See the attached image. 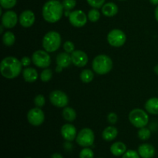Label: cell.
I'll list each match as a JSON object with an SVG mask.
<instances>
[{
	"label": "cell",
	"instance_id": "cell-11",
	"mask_svg": "<svg viewBox=\"0 0 158 158\" xmlns=\"http://www.w3.org/2000/svg\"><path fill=\"white\" fill-rule=\"evenodd\" d=\"M88 17L82 10H75L69 15V20L71 25L75 27H83L87 23Z\"/></svg>",
	"mask_w": 158,
	"mask_h": 158
},
{
	"label": "cell",
	"instance_id": "cell-43",
	"mask_svg": "<svg viewBox=\"0 0 158 158\" xmlns=\"http://www.w3.org/2000/svg\"><path fill=\"white\" fill-rule=\"evenodd\" d=\"M3 27H4V26H3V25H2V26H1V29H0V33H2Z\"/></svg>",
	"mask_w": 158,
	"mask_h": 158
},
{
	"label": "cell",
	"instance_id": "cell-22",
	"mask_svg": "<svg viewBox=\"0 0 158 158\" xmlns=\"http://www.w3.org/2000/svg\"><path fill=\"white\" fill-rule=\"evenodd\" d=\"M145 109L149 114L153 115H158V98L152 97L149 99L145 103Z\"/></svg>",
	"mask_w": 158,
	"mask_h": 158
},
{
	"label": "cell",
	"instance_id": "cell-35",
	"mask_svg": "<svg viewBox=\"0 0 158 158\" xmlns=\"http://www.w3.org/2000/svg\"><path fill=\"white\" fill-rule=\"evenodd\" d=\"M122 158H140V156L139 155L137 151H134V150H129L125 152Z\"/></svg>",
	"mask_w": 158,
	"mask_h": 158
},
{
	"label": "cell",
	"instance_id": "cell-17",
	"mask_svg": "<svg viewBox=\"0 0 158 158\" xmlns=\"http://www.w3.org/2000/svg\"><path fill=\"white\" fill-rule=\"evenodd\" d=\"M56 61L57 66H60L63 68H67L72 63V59L69 53L66 52H60L56 56Z\"/></svg>",
	"mask_w": 158,
	"mask_h": 158
},
{
	"label": "cell",
	"instance_id": "cell-9",
	"mask_svg": "<svg viewBox=\"0 0 158 158\" xmlns=\"http://www.w3.org/2000/svg\"><path fill=\"white\" fill-rule=\"evenodd\" d=\"M49 100L56 107H66L69 103L68 96L61 90H53L49 94Z\"/></svg>",
	"mask_w": 158,
	"mask_h": 158
},
{
	"label": "cell",
	"instance_id": "cell-13",
	"mask_svg": "<svg viewBox=\"0 0 158 158\" xmlns=\"http://www.w3.org/2000/svg\"><path fill=\"white\" fill-rule=\"evenodd\" d=\"M72 63L77 67H83L88 63V56L86 52L81 50H75L71 53Z\"/></svg>",
	"mask_w": 158,
	"mask_h": 158
},
{
	"label": "cell",
	"instance_id": "cell-4",
	"mask_svg": "<svg viewBox=\"0 0 158 158\" xmlns=\"http://www.w3.org/2000/svg\"><path fill=\"white\" fill-rule=\"evenodd\" d=\"M61 46V36L56 31L48 32L43 39V47L48 52L58 50Z\"/></svg>",
	"mask_w": 158,
	"mask_h": 158
},
{
	"label": "cell",
	"instance_id": "cell-18",
	"mask_svg": "<svg viewBox=\"0 0 158 158\" xmlns=\"http://www.w3.org/2000/svg\"><path fill=\"white\" fill-rule=\"evenodd\" d=\"M118 12V7L114 2L105 3L102 7V13L106 17H113Z\"/></svg>",
	"mask_w": 158,
	"mask_h": 158
},
{
	"label": "cell",
	"instance_id": "cell-16",
	"mask_svg": "<svg viewBox=\"0 0 158 158\" xmlns=\"http://www.w3.org/2000/svg\"><path fill=\"white\" fill-rule=\"evenodd\" d=\"M138 154L142 158H153L155 155V148L149 143H143L139 146Z\"/></svg>",
	"mask_w": 158,
	"mask_h": 158
},
{
	"label": "cell",
	"instance_id": "cell-23",
	"mask_svg": "<svg viewBox=\"0 0 158 158\" xmlns=\"http://www.w3.org/2000/svg\"><path fill=\"white\" fill-rule=\"evenodd\" d=\"M63 117L66 121L72 122L77 118V113H76L75 110L73 109L72 107L69 106H66L64 109L63 110Z\"/></svg>",
	"mask_w": 158,
	"mask_h": 158
},
{
	"label": "cell",
	"instance_id": "cell-3",
	"mask_svg": "<svg viewBox=\"0 0 158 158\" xmlns=\"http://www.w3.org/2000/svg\"><path fill=\"white\" fill-rule=\"evenodd\" d=\"M92 67L94 72L99 75H105L111 71L113 68V61L108 56L100 54L94 59Z\"/></svg>",
	"mask_w": 158,
	"mask_h": 158
},
{
	"label": "cell",
	"instance_id": "cell-24",
	"mask_svg": "<svg viewBox=\"0 0 158 158\" xmlns=\"http://www.w3.org/2000/svg\"><path fill=\"white\" fill-rule=\"evenodd\" d=\"M2 42L5 46H11L15 43V37L13 32L11 31H7L2 35Z\"/></svg>",
	"mask_w": 158,
	"mask_h": 158
},
{
	"label": "cell",
	"instance_id": "cell-14",
	"mask_svg": "<svg viewBox=\"0 0 158 158\" xmlns=\"http://www.w3.org/2000/svg\"><path fill=\"white\" fill-rule=\"evenodd\" d=\"M35 20V14L31 10H25L20 14L19 21L20 25L25 28H28L32 26L34 24Z\"/></svg>",
	"mask_w": 158,
	"mask_h": 158
},
{
	"label": "cell",
	"instance_id": "cell-21",
	"mask_svg": "<svg viewBox=\"0 0 158 158\" xmlns=\"http://www.w3.org/2000/svg\"><path fill=\"white\" fill-rule=\"evenodd\" d=\"M127 151V147L123 142H115L110 147V152L116 157L123 156Z\"/></svg>",
	"mask_w": 158,
	"mask_h": 158
},
{
	"label": "cell",
	"instance_id": "cell-25",
	"mask_svg": "<svg viewBox=\"0 0 158 158\" xmlns=\"http://www.w3.org/2000/svg\"><path fill=\"white\" fill-rule=\"evenodd\" d=\"M94 73H93L92 70H90V69H83V71L81 72V73H80V80H82V82H83V83H90L91 81L93 80V79H94Z\"/></svg>",
	"mask_w": 158,
	"mask_h": 158
},
{
	"label": "cell",
	"instance_id": "cell-32",
	"mask_svg": "<svg viewBox=\"0 0 158 158\" xmlns=\"http://www.w3.org/2000/svg\"><path fill=\"white\" fill-rule=\"evenodd\" d=\"M34 103H35L36 107H43L45 105V103H46V100H45L44 96L41 95V94L37 95L35 97V99H34Z\"/></svg>",
	"mask_w": 158,
	"mask_h": 158
},
{
	"label": "cell",
	"instance_id": "cell-7",
	"mask_svg": "<svg viewBox=\"0 0 158 158\" xmlns=\"http://www.w3.org/2000/svg\"><path fill=\"white\" fill-rule=\"evenodd\" d=\"M32 61L37 67L46 69L50 65L51 58L46 50H37L32 54Z\"/></svg>",
	"mask_w": 158,
	"mask_h": 158
},
{
	"label": "cell",
	"instance_id": "cell-2",
	"mask_svg": "<svg viewBox=\"0 0 158 158\" xmlns=\"http://www.w3.org/2000/svg\"><path fill=\"white\" fill-rule=\"evenodd\" d=\"M63 4L58 0H49L46 2L43 7L42 14L46 22L55 23L62 18L63 15Z\"/></svg>",
	"mask_w": 158,
	"mask_h": 158
},
{
	"label": "cell",
	"instance_id": "cell-31",
	"mask_svg": "<svg viewBox=\"0 0 158 158\" xmlns=\"http://www.w3.org/2000/svg\"><path fill=\"white\" fill-rule=\"evenodd\" d=\"M94 151L88 148H84L80 153V158H94Z\"/></svg>",
	"mask_w": 158,
	"mask_h": 158
},
{
	"label": "cell",
	"instance_id": "cell-40",
	"mask_svg": "<svg viewBox=\"0 0 158 158\" xmlns=\"http://www.w3.org/2000/svg\"><path fill=\"white\" fill-rule=\"evenodd\" d=\"M63 68L61 67V66H57L56 68V73H60V72H62V70H63Z\"/></svg>",
	"mask_w": 158,
	"mask_h": 158
},
{
	"label": "cell",
	"instance_id": "cell-38",
	"mask_svg": "<svg viewBox=\"0 0 158 158\" xmlns=\"http://www.w3.org/2000/svg\"><path fill=\"white\" fill-rule=\"evenodd\" d=\"M51 158H63V156H62L60 154H59V153H55V154H53L52 156H51Z\"/></svg>",
	"mask_w": 158,
	"mask_h": 158
},
{
	"label": "cell",
	"instance_id": "cell-28",
	"mask_svg": "<svg viewBox=\"0 0 158 158\" xmlns=\"http://www.w3.org/2000/svg\"><path fill=\"white\" fill-rule=\"evenodd\" d=\"M52 71L50 69L46 68L43 69V72L40 74V79L43 82H48L52 79Z\"/></svg>",
	"mask_w": 158,
	"mask_h": 158
},
{
	"label": "cell",
	"instance_id": "cell-10",
	"mask_svg": "<svg viewBox=\"0 0 158 158\" xmlns=\"http://www.w3.org/2000/svg\"><path fill=\"white\" fill-rule=\"evenodd\" d=\"M28 121L32 126H40L44 122L45 114L40 107H35L29 110L27 114Z\"/></svg>",
	"mask_w": 158,
	"mask_h": 158
},
{
	"label": "cell",
	"instance_id": "cell-34",
	"mask_svg": "<svg viewBox=\"0 0 158 158\" xmlns=\"http://www.w3.org/2000/svg\"><path fill=\"white\" fill-rule=\"evenodd\" d=\"M63 49L67 53H72L73 51H75V46L71 41H66L63 44Z\"/></svg>",
	"mask_w": 158,
	"mask_h": 158
},
{
	"label": "cell",
	"instance_id": "cell-29",
	"mask_svg": "<svg viewBox=\"0 0 158 158\" xmlns=\"http://www.w3.org/2000/svg\"><path fill=\"white\" fill-rule=\"evenodd\" d=\"M17 0H0V5L3 9H9L16 5Z\"/></svg>",
	"mask_w": 158,
	"mask_h": 158
},
{
	"label": "cell",
	"instance_id": "cell-33",
	"mask_svg": "<svg viewBox=\"0 0 158 158\" xmlns=\"http://www.w3.org/2000/svg\"><path fill=\"white\" fill-rule=\"evenodd\" d=\"M88 4L94 9H100L103 7L105 3V0H86Z\"/></svg>",
	"mask_w": 158,
	"mask_h": 158
},
{
	"label": "cell",
	"instance_id": "cell-19",
	"mask_svg": "<svg viewBox=\"0 0 158 158\" xmlns=\"http://www.w3.org/2000/svg\"><path fill=\"white\" fill-rule=\"evenodd\" d=\"M23 76L25 81L28 83H33L38 79V73L36 69L32 67H26L23 69Z\"/></svg>",
	"mask_w": 158,
	"mask_h": 158
},
{
	"label": "cell",
	"instance_id": "cell-1",
	"mask_svg": "<svg viewBox=\"0 0 158 158\" xmlns=\"http://www.w3.org/2000/svg\"><path fill=\"white\" fill-rule=\"evenodd\" d=\"M21 61L13 56H7L2 60L0 63V71L3 77L9 80L15 79L21 73Z\"/></svg>",
	"mask_w": 158,
	"mask_h": 158
},
{
	"label": "cell",
	"instance_id": "cell-30",
	"mask_svg": "<svg viewBox=\"0 0 158 158\" xmlns=\"http://www.w3.org/2000/svg\"><path fill=\"white\" fill-rule=\"evenodd\" d=\"M62 4H63V6L65 10L69 12V11L74 9V7L77 5V1L76 0H63Z\"/></svg>",
	"mask_w": 158,
	"mask_h": 158
},
{
	"label": "cell",
	"instance_id": "cell-27",
	"mask_svg": "<svg viewBox=\"0 0 158 158\" xmlns=\"http://www.w3.org/2000/svg\"><path fill=\"white\" fill-rule=\"evenodd\" d=\"M151 132L148 128L142 127L140 128L138 131V137L141 140H147L151 137Z\"/></svg>",
	"mask_w": 158,
	"mask_h": 158
},
{
	"label": "cell",
	"instance_id": "cell-20",
	"mask_svg": "<svg viewBox=\"0 0 158 158\" xmlns=\"http://www.w3.org/2000/svg\"><path fill=\"white\" fill-rule=\"evenodd\" d=\"M118 135V131L115 127L110 126L103 130L102 133V137L106 141H111L114 140Z\"/></svg>",
	"mask_w": 158,
	"mask_h": 158
},
{
	"label": "cell",
	"instance_id": "cell-44",
	"mask_svg": "<svg viewBox=\"0 0 158 158\" xmlns=\"http://www.w3.org/2000/svg\"><path fill=\"white\" fill-rule=\"evenodd\" d=\"M27 158H31V157H27Z\"/></svg>",
	"mask_w": 158,
	"mask_h": 158
},
{
	"label": "cell",
	"instance_id": "cell-41",
	"mask_svg": "<svg viewBox=\"0 0 158 158\" xmlns=\"http://www.w3.org/2000/svg\"><path fill=\"white\" fill-rule=\"evenodd\" d=\"M151 3L154 6H158V0H150Z\"/></svg>",
	"mask_w": 158,
	"mask_h": 158
},
{
	"label": "cell",
	"instance_id": "cell-36",
	"mask_svg": "<svg viewBox=\"0 0 158 158\" xmlns=\"http://www.w3.org/2000/svg\"><path fill=\"white\" fill-rule=\"evenodd\" d=\"M117 115L115 113H110L107 116V120L111 124H115L117 122Z\"/></svg>",
	"mask_w": 158,
	"mask_h": 158
},
{
	"label": "cell",
	"instance_id": "cell-39",
	"mask_svg": "<svg viewBox=\"0 0 158 158\" xmlns=\"http://www.w3.org/2000/svg\"><path fill=\"white\" fill-rule=\"evenodd\" d=\"M154 15H155L156 20L158 22V6L156 7L155 11H154Z\"/></svg>",
	"mask_w": 158,
	"mask_h": 158
},
{
	"label": "cell",
	"instance_id": "cell-26",
	"mask_svg": "<svg viewBox=\"0 0 158 158\" xmlns=\"http://www.w3.org/2000/svg\"><path fill=\"white\" fill-rule=\"evenodd\" d=\"M88 19L92 23H96V22L98 21L100 19V13L99 12V10H97V9H92L89 11L88 12Z\"/></svg>",
	"mask_w": 158,
	"mask_h": 158
},
{
	"label": "cell",
	"instance_id": "cell-6",
	"mask_svg": "<svg viewBox=\"0 0 158 158\" xmlns=\"http://www.w3.org/2000/svg\"><path fill=\"white\" fill-rule=\"evenodd\" d=\"M95 136L94 131L89 128H83L78 133L76 141L80 146L88 148L94 144Z\"/></svg>",
	"mask_w": 158,
	"mask_h": 158
},
{
	"label": "cell",
	"instance_id": "cell-45",
	"mask_svg": "<svg viewBox=\"0 0 158 158\" xmlns=\"http://www.w3.org/2000/svg\"><path fill=\"white\" fill-rule=\"evenodd\" d=\"M100 158H101V157H100Z\"/></svg>",
	"mask_w": 158,
	"mask_h": 158
},
{
	"label": "cell",
	"instance_id": "cell-15",
	"mask_svg": "<svg viewBox=\"0 0 158 158\" xmlns=\"http://www.w3.org/2000/svg\"><path fill=\"white\" fill-rule=\"evenodd\" d=\"M61 135L66 141L71 142L77 138V129L70 123H66L61 128Z\"/></svg>",
	"mask_w": 158,
	"mask_h": 158
},
{
	"label": "cell",
	"instance_id": "cell-37",
	"mask_svg": "<svg viewBox=\"0 0 158 158\" xmlns=\"http://www.w3.org/2000/svg\"><path fill=\"white\" fill-rule=\"evenodd\" d=\"M21 61L22 65L23 66H29L31 63V59L28 56H24L22 58V60H20Z\"/></svg>",
	"mask_w": 158,
	"mask_h": 158
},
{
	"label": "cell",
	"instance_id": "cell-5",
	"mask_svg": "<svg viewBox=\"0 0 158 158\" xmlns=\"http://www.w3.org/2000/svg\"><path fill=\"white\" fill-rule=\"evenodd\" d=\"M129 120L133 126L137 128L144 127L149 122V117L147 112L140 108L132 110L129 114Z\"/></svg>",
	"mask_w": 158,
	"mask_h": 158
},
{
	"label": "cell",
	"instance_id": "cell-12",
	"mask_svg": "<svg viewBox=\"0 0 158 158\" xmlns=\"http://www.w3.org/2000/svg\"><path fill=\"white\" fill-rule=\"evenodd\" d=\"M18 23V15L14 11H6L2 16V25L5 28L12 29Z\"/></svg>",
	"mask_w": 158,
	"mask_h": 158
},
{
	"label": "cell",
	"instance_id": "cell-42",
	"mask_svg": "<svg viewBox=\"0 0 158 158\" xmlns=\"http://www.w3.org/2000/svg\"><path fill=\"white\" fill-rule=\"evenodd\" d=\"M154 73H155L157 74V75H158V64L156 65V66H154Z\"/></svg>",
	"mask_w": 158,
	"mask_h": 158
},
{
	"label": "cell",
	"instance_id": "cell-8",
	"mask_svg": "<svg viewBox=\"0 0 158 158\" xmlns=\"http://www.w3.org/2000/svg\"><path fill=\"white\" fill-rule=\"evenodd\" d=\"M126 40V34L120 29H113L107 35L108 43L114 47H120L123 46Z\"/></svg>",
	"mask_w": 158,
	"mask_h": 158
}]
</instances>
